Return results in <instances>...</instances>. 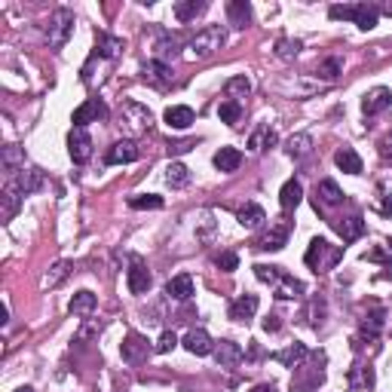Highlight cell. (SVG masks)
I'll list each match as a JSON object with an SVG mask.
<instances>
[{
  "instance_id": "6da1fadb",
  "label": "cell",
  "mask_w": 392,
  "mask_h": 392,
  "mask_svg": "<svg viewBox=\"0 0 392 392\" xmlns=\"http://www.w3.org/2000/svg\"><path fill=\"white\" fill-rule=\"evenodd\" d=\"M304 261L312 273H328V270H334L340 261H344V245H331L325 236H316L310 245H306Z\"/></svg>"
},
{
  "instance_id": "7a4b0ae2",
  "label": "cell",
  "mask_w": 392,
  "mask_h": 392,
  "mask_svg": "<svg viewBox=\"0 0 392 392\" xmlns=\"http://www.w3.org/2000/svg\"><path fill=\"white\" fill-rule=\"evenodd\" d=\"M328 16L331 19H344V22H355L362 28V31H371V28L377 25V19H380V10H377L374 3H334L331 10H328Z\"/></svg>"
},
{
  "instance_id": "3957f363",
  "label": "cell",
  "mask_w": 392,
  "mask_h": 392,
  "mask_svg": "<svg viewBox=\"0 0 392 392\" xmlns=\"http://www.w3.org/2000/svg\"><path fill=\"white\" fill-rule=\"evenodd\" d=\"M117 126L135 138V135H144L153 129V113H151V108H144V104H138V102H123Z\"/></svg>"
},
{
  "instance_id": "277c9868",
  "label": "cell",
  "mask_w": 392,
  "mask_h": 392,
  "mask_svg": "<svg viewBox=\"0 0 392 392\" xmlns=\"http://www.w3.org/2000/svg\"><path fill=\"white\" fill-rule=\"evenodd\" d=\"M224 44H227V28L205 25L190 37V55H194V59H209V55H215Z\"/></svg>"
},
{
  "instance_id": "5b68a950",
  "label": "cell",
  "mask_w": 392,
  "mask_h": 392,
  "mask_svg": "<svg viewBox=\"0 0 392 392\" xmlns=\"http://www.w3.org/2000/svg\"><path fill=\"white\" fill-rule=\"evenodd\" d=\"M71 34H74V12L68 6H59L46 22V44L53 49H62L71 40Z\"/></svg>"
},
{
  "instance_id": "8992f818",
  "label": "cell",
  "mask_w": 392,
  "mask_h": 392,
  "mask_svg": "<svg viewBox=\"0 0 392 392\" xmlns=\"http://www.w3.org/2000/svg\"><path fill=\"white\" fill-rule=\"evenodd\" d=\"M120 355H123L126 365H141V362L151 355V344H147L144 334L129 331V334L123 337V344H120Z\"/></svg>"
},
{
  "instance_id": "52a82bcc",
  "label": "cell",
  "mask_w": 392,
  "mask_h": 392,
  "mask_svg": "<svg viewBox=\"0 0 392 392\" xmlns=\"http://www.w3.org/2000/svg\"><path fill=\"white\" fill-rule=\"evenodd\" d=\"M383 325H386V310H383L380 304H371L368 312H362L359 319V337L362 340H371V344H377V337H380Z\"/></svg>"
},
{
  "instance_id": "ba28073f",
  "label": "cell",
  "mask_w": 392,
  "mask_h": 392,
  "mask_svg": "<svg viewBox=\"0 0 392 392\" xmlns=\"http://www.w3.org/2000/svg\"><path fill=\"white\" fill-rule=\"evenodd\" d=\"M141 80H144L147 86H153V89L166 92V89L175 83V77H172V68H169L166 62H156V59H151V62H144V65H141Z\"/></svg>"
},
{
  "instance_id": "9c48e42d",
  "label": "cell",
  "mask_w": 392,
  "mask_h": 392,
  "mask_svg": "<svg viewBox=\"0 0 392 392\" xmlns=\"http://www.w3.org/2000/svg\"><path fill=\"white\" fill-rule=\"evenodd\" d=\"M288 236H291V221L279 218V221L270 224V230L258 239V245H254V248H261V252H279V248H285Z\"/></svg>"
},
{
  "instance_id": "30bf717a",
  "label": "cell",
  "mask_w": 392,
  "mask_h": 392,
  "mask_svg": "<svg viewBox=\"0 0 392 392\" xmlns=\"http://www.w3.org/2000/svg\"><path fill=\"white\" fill-rule=\"evenodd\" d=\"M111 111L104 108V102H98V98H89V102H83L80 108L74 111V117H71V123H74V129H86L89 123H98V120H108Z\"/></svg>"
},
{
  "instance_id": "8fae6325",
  "label": "cell",
  "mask_w": 392,
  "mask_h": 392,
  "mask_svg": "<svg viewBox=\"0 0 392 392\" xmlns=\"http://www.w3.org/2000/svg\"><path fill=\"white\" fill-rule=\"evenodd\" d=\"M126 285H129L132 295H147V291H151V270H147V263L141 261L138 254H132V261H129Z\"/></svg>"
},
{
  "instance_id": "7c38bea8",
  "label": "cell",
  "mask_w": 392,
  "mask_h": 392,
  "mask_svg": "<svg viewBox=\"0 0 392 392\" xmlns=\"http://www.w3.org/2000/svg\"><path fill=\"white\" fill-rule=\"evenodd\" d=\"M22 190H19V184L12 181H6V187H3V194H0V221H3V224H10L12 218L19 215V209H22Z\"/></svg>"
},
{
  "instance_id": "4fadbf2b",
  "label": "cell",
  "mask_w": 392,
  "mask_h": 392,
  "mask_svg": "<svg viewBox=\"0 0 392 392\" xmlns=\"http://www.w3.org/2000/svg\"><path fill=\"white\" fill-rule=\"evenodd\" d=\"M68 153H71V160H74L77 166L89 162V156H92V135L86 129H71V135H68Z\"/></svg>"
},
{
  "instance_id": "5bb4252c",
  "label": "cell",
  "mask_w": 392,
  "mask_h": 392,
  "mask_svg": "<svg viewBox=\"0 0 392 392\" xmlns=\"http://www.w3.org/2000/svg\"><path fill=\"white\" fill-rule=\"evenodd\" d=\"M181 344L190 355H212L215 353V340H212L209 331H203V328H190V331L184 334Z\"/></svg>"
},
{
  "instance_id": "9a60e30c",
  "label": "cell",
  "mask_w": 392,
  "mask_h": 392,
  "mask_svg": "<svg viewBox=\"0 0 392 392\" xmlns=\"http://www.w3.org/2000/svg\"><path fill=\"white\" fill-rule=\"evenodd\" d=\"M392 104V92L386 86H377L365 92V98H362V113L365 117H377V113H383Z\"/></svg>"
},
{
  "instance_id": "2e32d148",
  "label": "cell",
  "mask_w": 392,
  "mask_h": 392,
  "mask_svg": "<svg viewBox=\"0 0 392 392\" xmlns=\"http://www.w3.org/2000/svg\"><path fill=\"white\" fill-rule=\"evenodd\" d=\"M12 181L19 184V190H22L25 196H31V194H37V190H44L46 175H44V169H37V166H28V169H22V172H19V175H12Z\"/></svg>"
},
{
  "instance_id": "e0dca14e",
  "label": "cell",
  "mask_w": 392,
  "mask_h": 392,
  "mask_svg": "<svg viewBox=\"0 0 392 392\" xmlns=\"http://www.w3.org/2000/svg\"><path fill=\"white\" fill-rule=\"evenodd\" d=\"M194 295H196V285L190 273H178L166 282V297H172V301H190Z\"/></svg>"
},
{
  "instance_id": "ac0fdd59",
  "label": "cell",
  "mask_w": 392,
  "mask_h": 392,
  "mask_svg": "<svg viewBox=\"0 0 392 392\" xmlns=\"http://www.w3.org/2000/svg\"><path fill=\"white\" fill-rule=\"evenodd\" d=\"M374 383H377L374 368L365 365V362H355V365L346 371V386L349 389H374Z\"/></svg>"
},
{
  "instance_id": "d6986e66",
  "label": "cell",
  "mask_w": 392,
  "mask_h": 392,
  "mask_svg": "<svg viewBox=\"0 0 392 392\" xmlns=\"http://www.w3.org/2000/svg\"><path fill=\"white\" fill-rule=\"evenodd\" d=\"M215 359L221 368H236L242 359H245V349H242L236 340H221L215 344Z\"/></svg>"
},
{
  "instance_id": "ffe728a7",
  "label": "cell",
  "mask_w": 392,
  "mask_h": 392,
  "mask_svg": "<svg viewBox=\"0 0 392 392\" xmlns=\"http://www.w3.org/2000/svg\"><path fill=\"white\" fill-rule=\"evenodd\" d=\"M254 312H258V297H254V295H239L236 301L230 304L227 316H230L233 322H252Z\"/></svg>"
},
{
  "instance_id": "44dd1931",
  "label": "cell",
  "mask_w": 392,
  "mask_h": 392,
  "mask_svg": "<svg viewBox=\"0 0 392 392\" xmlns=\"http://www.w3.org/2000/svg\"><path fill=\"white\" fill-rule=\"evenodd\" d=\"M123 49H126L123 37H113V34H108V31L95 34V55L98 59H117Z\"/></svg>"
},
{
  "instance_id": "7402d4cb",
  "label": "cell",
  "mask_w": 392,
  "mask_h": 392,
  "mask_svg": "<svg viewBox=\"0 0 392 392\" xmlns=\"http://www.w3.org/2000/svg\"><path fill=\"white\" fill-rule=\"evenodd\" d=\"M162 120H166L169 129H190L196 113H194V108H187V104H172V108H166Z\"/></svg>"
},
{
  "instance_id": "603a6c76",
  "label": "cell",
  "mask_w": 392,
  "mask_h": 392,
  "mask_svg": "<svg viewBox=\"0 0 392 392\" xmlns=\"http://www.w3.org/2000/svg\"><path fill=\"white\" fill-rule=\"evenodd\" d=\"M0 166H3V172L6 175H19L25 169V147H19V144H6L3 151H0Z\"/></svg>"
},
{
  "instance_id": "cb8c5ba5",
  "label": "cell",
  "mask_w": 392,
  "mask_h": 392,
  "mask_svg": "<svg viewBox=\"0 0 392 392\" xmlns=\"http://www.w3.org/2000/svg\"><path fill=\"white\" fill-rule=\"evenodd\" d=\"M301 199H304V184L297 181V178H291V181L282 184V190H279V205H282L285 215H288V212H295L297 205H301Z\"/></svg>"
},
{
  "instance_id": "d4e9b609",
  "label": "cell",
  "mask_w": 392,
  "mask_h": 392,
  "mask_svg": "<svg viewBox=\"0 0 392 392\" xmlns=\"http://www.w3.org/2000/svg\"><path fill=\"white\" fill-rule=\"evenodd\" d=\"M273 359L279 362V365L285 368H301L306 359H310V349H306V344H291L288 349H279V353H273Z\"/></svg>"
},
{
  "instance_id": "484cf974",
  "label": "cell",
  "mask_w": 392,
  "mask_h": 392,
  "mask_svg": "<svg viewBox=\"0 0 392 392\" xmlns=\"http://www.w3.org/2000/svg\"><path fill=\"white\" fill-rule=\"evenodd\" d=\"M135 160H138V147H135V141H117V144H111L108 156H104V162H108V166L135 162Z\"/></svg>"
},
{
  "instance_id": "4316f807",
  "label": "cell",
  "mask_w": 392,
  "mask_h": 392,
  "mask_svg": "<svg viewBox=\"0 0 392 392\" xmlns=\"http://www.w3.org/2000/svg\"><path fill=\"white\" fill-rule=\"evenodd\" d=\"M334 227H337V233H340V239H344V242H355L362 233H365V218H362V215H349V218L334 221Z\"/></svg>"
},
{
  "instance_id": "83f0119b",
  "label": "cell",
  "mask_w": 392,
  "mask_h": 392,
  "mask_svg": "<svg viewBox=\"0 0 392 392\" xmlns=\"http://www.w3.org/2000/svg\"><path fill=\"white\" fill-rule=\"evenodd\" d=\"M95 304H98V297L83 288V291H77V295L71 297L68 310H71V316H92V312H95Z\"/></svg>"
},
{
  "instance_id": "f1b7e54d",
  "label": "cell",
  "mask_w": 392,
  "mask_h": 392,
  "mask_svg": "<svg viewBox=\"0 0 392 392\" xmlns=\"http://www.w3.org/2000/svg\"><path fill=\"white\" fill-rule=\"evenodd\" d=\"M215 169L218 172H224V175H230V172H236V169L242 166V153L236 151V147H221V151L215 153Z\"/></svg>"
},
{
  "instance_id": "f546056e",
  "label": "cell",
  "mask_w": 392,
  "mask_h": 392,
  "mask_svg": "<svg viewBox=\"0 0 392 392\" xmlns=\"http://www.w3.org/2000/svg\"><path fill=\"white\" fill-rule=\"evenodd\" d=\"M285 153H288L291 160H306V156L312 153V138L306 132L291 135V138L285 141Z\"/></svg>"
},
{
  "instance_id": "4dcf8cb0",
  "label": "cell",
  "mask_w": 392,
  "mask_h": 392,
  "mask_svg": "<svg viewBox=\"0 0 392 392\" xmlns=\"http://www.w3.org/2000/svg\"><path fill=\"white\" fill-rule=\"evenodd\" d=\"M334 162H337L340 172L346 175H362V156L353 151V147H340L337 153H334Z\"/></svg>"
},
{
  "instance_id": "1f68e13d",
  "label": "cell",
  "mask_w": 392,
  "mask_h": 392,
  "mask_svg": "<svg viewBox=\"0 0 392 392\" xmlns=\"http://www.w3.org/2000/svg\"><path fill=\"white\" fill-rule=\"evenodd\" d=\"M316 203L340 205V203H344V190H340V184H337V181H331V178L319 181V187H316Z\"/></svg>"
},
{
  "instance_id": "d6a6232c",
  "label": "cell",
  "mask_w": 392,
  "mask_h": 392,
  "mask_svg": "<svg viewBox=\"0 0 392 392\" xmlns=\"http://www.w3.org/2000/svg\"><path fill=\"white\" fill-rule=\"evenodd\" d=\"M209 10V3L205 0H178L175 3V19L178 22H194L199 12Z\"/></svg>"
},
{
  "instance_id": "836d02e7",
  "label": "cell",
  "mask_w": 392,
  "mask_h": 392,
  "mask_svg": "<svg viewBox=\"0 0 392 392\" xmlns=\"http://www.w3.org/2000/svg\"><path fill=\"white\" fill-rule=\"evenodd\" d=\"M236 221H239L242 227H245V230H258L263 221H267V215H263V209H261L258 203H248L245 209L236 212Z\"/></svg>"
},
{
  "instance_id": "e575fe53",
  "label": "cell",
  "mask_w": 392,
  "mask_h": 392,
  "mask_svg": "<svg viewBox=\"0 0 392 392\" xmlns=\"http://www.w3.org/2000/svg\"><path fill=\"white\" fill-rule=\"evenodd\" d=\"M71 273H74V263L71 261H55L53 267H49V273L44 276V288H59Z\"/></svg>"
},
{
  "instance_id": "d590c367",
  "label": "cell",
  "mask_w": 392,
  "mask_h": 392,
  "mask_svg": "<svg viewBox=\"0 0 392 392\" xmlns=\"http://www.w3.org/2000/svg\"><path fill=\"white\" fill-rule=\"evenodd\" d=\"M227 19H230L233 28H245L252 22V6H248L245 0H230V3H227Z\"/></svg>"
},
{
  "instance_id": "8d00e7d4",
  "label": "cell",
  "mask_w": 392,
  "mask_h": 392,
  "mask_svg": "<svg viewBox=\"0 0 392 392\" xmlns=\"http://www.w3.org/2000/svg\"><path fill=\"white\" fill-rule=\"evenodd\" d=\"M224 92H227V98H230V102H239L242 104V98H248V92H252V83H248L245 74L230 77V80L224 83Z\"/></svg>"
},
{
  "instance_id": "74e56055",
  "label": "cell",
  "mask_w": 392,
  "mask_h": 392,
  "mask_svg": "<svg viewBox=\"0 0 392 392\" xmlns=\"http://www.w3.org/2000/svg\"><path fill=\"white\" fill-rule=\"evenodd\" d=\"M178 49H181V40L175 37V34H162L160 44H156V62H172L178 59Z\"/></svg>"
},
{
  "instance_id": "f35d334b",
  "label": "cell",
  "mask_w": 392,
  "mask_h": 392,
  "mask_svg": "<svg viewBox=\"0 0 392 392\" xmlns=\"http://www.w3.org/2000/svg\"><path fill=\"white\" fill-rule=\"evenodd\" d=\"M166 184H169L172 190L187 187V184H190V169L184 166V162H169V169H166Z\"/></svg>"
},
{
  "instance_id": "ab89813d",
  "label": "cell",
  "mask_w": 392,
  "mask_h": 392,
  "mask_svg": "<svg viewBox=\"0 0 392 392\" xmlns=\"http://www.w3.org/2000/svg\"><path fill=\"white\" fill-rule=\"evenodd\" d=\"M276 141H279V135H276V129H270V126H261L258 132L248 138V151H263V147H273Z\"/></svg>"
},
{
  "instance_id": "60d3db41",
  "label": "cell",
  "mask_w": 392,
  "mask_h": 392,
  "mask_svg": "<svg viewBox=\"0 0 392 392\" xmlns=\"http://www.w3.org/2000/svg\"><path fill=\"white\" fill-rule=\"evenodd\" d=\"M301 295H304V282L295 279V276H288V273H285L282 279H279V285H276V297H279V301H288V297H301Z\"/></svg>"
},
{
  "instance_id": "b9f144b4",
  "label": "cell",
  "mask_w": 392,
  "mask_h": 392,
  "mask_svg": "<svg viewBox=\"0 0 392 392\" xmlns=\"http://www.w3.org/2000/svg\"><path fill=\"white\" fill-rule=\"evenodd\" d=\"M252 270H254V276H258L263 285H273V288L279 285V279L285 276V270L282 267H273V263H254Z\"/></svg>"
},
{
  "instance_id": "7bdbcfd3",
  "label": "cell",
  "mask_w": 392,
  "mask_h": 392,
  "mask_svg": "<svg viewBox=\"0 0 392 392\" xmlns=\"http://www.w3.org/2000/svg\"><path fill=\"white\" fill-rule=\"evenodd\" d=\"M218 117H221V123H227V126H236L239 120H242V104L239 102H221V108H218Z\"/></svg>"
},
{
  "instance_id": "ee69618b",
  "label": "cell",
  "mask_w": 392,
  "mask_h": 392,
  "mask_svg": "<svg viewBox=\"0 0 392 392\" xmlns=\"http://www.w3.org/2000/svg\"><path fill=\"white\" fill-rule=\"evenodd\" d=\"M215 215L212 212H199V221H196V239L199 242H209L212 236H215Z\"/></svg>"
},
{
  "instance_id": "f6af8a7d",
  "label": "cell",
  "mask_w": 392,
  "mask_h": 392,
  "mask_svg": "<svg viewBox=\"0 0 392 392\" xmlns=\"http://www.w3.org/2000/svg\"><path fill=\"white\" fill-rule=\"evenodd\" d=\"M297 53H301V40H291V37H282V40H276V55H279L282 62H291V59H297Z\"/></svg>"
},
{
  "instance_id": "bcb514c9",
  "label": "cell",
  "mask_w": 392,
  "mask_h": 392,
  "mask_svg": "<svg viewBox=\"0 0 392 392\" xmlns=\"http://www.w3.org/2000/svg\"><path fill=\"white\" fill-rule=\"evenodd\" d=\"M129 209H135V212H141V209H162V196H156V194L132 196L129 199Z\"/></svg>"
},
{
  "instance_id": "7dc6e473",
  "label": "cell",
  "mask_w": 392,
  "mask_h": 392,
  "mask_svg": "<svg viewBox=\"0 0 392 392\" xmlns=\"http://www.w3.org/2000/svg\"><path fill=\"white\" fill-rule=\"evenodd\" d=\"M98 331H102V322H98V319H86V322H83V328L77 331L74 340H77V344H86V340H92Z\"/></svg>"
},
{
  "instance_id": "c3c4849f",
  "label": "cell",
  "mask_w": 392,
  "mask_h": 392,
  "mask_svg": "<svg viewBox=\"0 0 392 392\" xmlns=\"http://www.w3.org/2000/svg\"><path fill=\"white\" fill-rule=\"evenodd\" d=\"M340 71H344V62H340V59H325L322 65H319V77H325V80H334Z\"/></svg>"
},
{
  "instance_id": "681fc988",
  "label": "cell",
  "mask_w": 392,
  "mask_h": 392,
  "mask_svg": "<svg viewBox=\"0 0 392 392\" xmlns=\"http://www.w3.org/2000/svg\"><path fill=\"white\" fill-rule=\"evenodd\" d=\"M215 267L224 270V273H233V270L239 267V258L233 252H221V254H215Z\"/></svg>"
},
{
  "instance_id": "f907efd6",
  "label": "cell",
  "mask_w": 392,
  "mask_h": 392,
  "mask_svg": "<svg viewBox=\"0 0 392 392\" xmlns=\"http://www.w3.org/2000/svg\"><path fill=\"white\" fill-rule=\"evenodd\" d=\"M175 346H178V334H175V331H162L153 349H156V353H172Z\"/></svg>"
},
{
  "instance_id": "816d5d0a",
  "label": "cell",
  "mask_w": 392,
  "mask_h": 392,
  "mask_svg": "<svg viewBox=\"0 0 392 392\" xmlns=\"http://www.w3.org/2000/svg\"><path fill=\"white\" fill-rule=\"evenodd\" d=\"M322 322H325V301H322V297H316L312 306H310V325L322 328Z\"/></svg>"
},
{
  "instance_id": "f5cc1de1",
  "label": "cell",
  "mask_w": 392,
  "mask_h": 392,
  "mask_svg": "<svg viewBox=\"0 0 392 392\" xmlns=\"http://www.w3.org/2000/svg\"><path fill=\"white\" fill-rule=\"evenodd\" d=\"M377 190H380V215H392V196H389V187L386 184H377Z\"/></svg>"
},
{
  "instance_id": "db71d44e",
  "label": "cell",
  "mask_w": 392,
  "mask_h": 392,
  "mask_svg": "<svg viewBox=\"0 0 392 392\" xmlns=\"http://www.w3.org/2000/svg\"><path fill=\"white\" fill-rule=\"evenodd\" d=\"M377 151H380V156H383V160H386V162H392V132L383 135V138H380V144H377Z\"/></svg>"
},
{
  "instance_id": "11a10c76",
  "label": "cell",
  "mask_w": 392,
  "mask_h": 392,
  "mask_svg": "<svg viewBox=\"0 0 392 392\" xmlns=\"http://www.w3.org/2000/svg\"><path fill=\"white\" fill-rule=\"evenodd\" d=\"M196 147V141H169V153H187V151H194Z\"/></svg>"
},
{
  "instance_id": "9f6ffc18",
  "label": "cell",
  "mask_w": 392,
  "mask_h": 392,
  "mask_svg": "<svg viewBox=\"0 0 392 392\" xmlns=\"http://www.w3.org/2000/svg\"><path fill=\"white\" fill-rule=\"evenodd\" d=\"M365 261H380V263H389V261H392V252H383V248H371V252H365Z\"/></svg>"
},
{
  "instance_id": "6f0895ef",
  "label": "cell",
  "mask_w": 392,
  "mask_h": 392,
  "mask_svg": "<svg viewBox=\"0 0 392 392\" xmlns=\"http://www.w3.org/2000/svg\"><path fill=\"white\" fill-rule=\"evenodd\" d=\"M282 322H279V316H267L263 319V331H279Z\"/></svg>"
},
{
  "instance_id": "680465c9",
  "label": "cell",
  "mask_w": 392,
  "mask_h": 392,
  "mask_svg": "<svg viewBox=\"0 0 392 392\" xmlns=\"http://www.w3.org/2000/svg\"><path fill=\"white\" fill-rule=\"evenodd\" d=\"M248 392H279V389H276L273 383H258V386H252Z\"/></svg>"
},
{
  "instance_id": "91938a15",
  "label": "cell",
  "mask_w": 392,
  "mask_h": 392,
  "mask_svg": "<svg viewBox=\"0 0 392 392\" xmlns=\"http://www.w3.org/2000/svg\"><path fill=\"white\" fill-rule=\"evenodd\" d=\"M380 12H386V16H392V3H383V6H377Z\"/></svg>"
},
{
  "instance_id": "94428289",
  "label": "cell",
  "mask_w": 392,
  "mask_h": 392,
  "mask_svg": "<svg viewBox=\"0 0 392 392\" xmlns=\"http://www.w3.org/2000/svg\"><path fill=\"white\" fill-rule=\"evenodd\" d=\"M16 392H34V389H31V386H19Z\"/></svg>"
}]
</instances>
